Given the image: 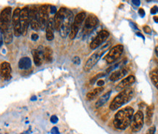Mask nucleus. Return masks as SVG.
Here are the masks:
<instances>
[{"instance_id":"obj_1","label":"nucleus","mask_w":158,"mask_h":134,"mask_svg":"<svg viewBox=\"0 0 158 134\" xmlns=\"http://www.w3.org/2000/svg\"><path fill=\"white\" fill-rule=\"evenodd\" d=\"M12 15V9L10 7L4 8L0 13V31L6 44H10L13 39Z\"/></svg>"},{"instance_id":"obj_2","label":"nucleus","mask_w":158,"mask_h":134,"mask_svg":"<svg viewBox=\"0 0 158 134\" xmlns=\"http://www.w3.org/2000/svg\"><path fill=\"white\" fill-rule=\"evenodd\" d=\"M133 115H134V110L130 106H127L119 110L114 116V127L116 129L125 130L130 125Z\"/></svg>"},{"instance_id":"obj_3","label":"nucleus","mask_w":158,"mask_h":134,"mask_svg":"<svg viewBox=\"0 0 158 134\" xmlns=\"http://www.w3.org/2000/svg\"><path fill=\"white\" fill-rule=\"evenodd\" d=\"M133 95H134V90L133 88L129 87L122 90L114 97V100L111 103L109 108L112 111L117 110L124 104L130 102L133 97Z\"/></svg>"},{"instance_id":"obj_4","label":"nucleus","mask_w":158,"mask_h":134,"mask_svg":"<svg viewBox=\"0 0 158 134\" xmlns=\"http://www.w3.org/2000/svg\"><path fill=\"white\" fill-rule=\"evenodd\" d=\"M109 46H110V43H107L106 45L101 47L100 49H98V51H96L95 53L90 56V57L88 59L87 61H86V62L85 63V65L84 67V70L86 72H89L90 70L93 68L94 66L98 63V61L100 60V58L102 57V56L107 51Z\"/></svg>"},{"instance_id":"obj_5","label":"nucleus","mask_w":158,"mask_h":134,"mask_svg":"<svg viewBox=\"0 0 158 134\" xmlns=\"http://www.w3.org/2000/svg\"><path fill=\"white\" fill-rule=\"evenodd\" d=\"M73 22V12L70 10L67 9L65 16L63 21H62L60 29L61 37L65 38L70 34Z\"/></svg>"},{"instance_id":"obj_6","label":"nucleus","mask_w":158,"mask_h":134,"mask_svg":"<svg viewBox=\"0 0 158 134\" xmlns=\"http://www.w3.org/2000/svg\"><path fill=\"white\" fill-rule=\"evenodd\" d=\"M123 51H124V46L122 45H116L111 48L108 53L104 57V60L108 64L114 63L120 58Z\"/></svg>"},{"instance_id":"obj_7","label":"nucleus","mask_w":158,"mask_h":134,"mask_svg":"<svg viewBox=\"0 0 158 134\" xmlns=\"http://www.w3.org/2000/svg\"><path fill=\"white\" fill-rule=\"evenodd\" d=\"M85 19H86V13L85 12H81L76 15L73 19L72 27H71L70 34H69V38L71 40H73L76 37L80 28H81V24L84 22V21H85Z\"/></svg>"},{"instance_id":"obj_8","label":"nucleus","mask_w":158,"mask_h":134,"mask_svg":"<svg viewBox=\"0 0 158 134\" xmlns=\"http://www.w3.org/2000/svg\"><path fill=\"white\" fill-rule=\"evenodd\" d=\"M144 123V116L141 111H138L133 115L130 123V128L133 133H138L143 128Z\"/></svg>"},{"instance_id":"obj_9","label":"nucleus","mask_w":158,"mask_h":134,"mask_svg":"<svg viewBox=\"0 0 158 134\" xmlns=\"http://www.w3.org/2000/svg\"><path fill=\"white\" fill-rule=\"evenodd\" d=\"M21 10L19 8H15L12 15V26H13V34L16 37L21 35V28L20 14Z\"/></svg>"},{"instance_id":"obj_10","label":"nucleus","mask_w":158,"mask_h":134,"mask_svg":"<svg viewBox=\"0 0 158 134\" xmlns=\"http://www.w3.org/2000/svg\"><path fill=\"white\" fill-rule=\"evenodd\" d=\"M21 28V34L26 35L29 24V8L28 7H24L21 10L20 14Z\"/></svg>"},{"instance_id":"obj_11","label":"nucleus","mask_w":158,"mask_h":134,"mask_svg":"<svg viewBox=\"0 0 158 134\" xmlns=\"http://www.w3.org/2000/svg\"><path fill=\"white\" fill-rule=\"evenodd\" d=\"M38 10H39V8H37L36 6H33L32 8H29V24L32 29L35 31L40 29Z\"/></svg>"},{"instance_id":"obj_12","label":"nucleus","mask_w":158,"mask_h":134,"mask_svg":"<svg viewBox=\"0 0 158 134\" xmlns=\"http://www.w3.org/2000/svg\"><path fill=\"white\" fill-rule=\"evenodd\" d=\"M110 34L108 32L107 30H101L100 32L97 34V36L93 39V41L90 43V48L91 49H96L98 48L100 45L102 44V43H104L108 38L109 37Z\"/></svg>"},{"instance_id":"obj_13","label":"nucleus","mask_w":158,"mask_h":134,"mask_svg":"<svg viewBox=\"0 0 158 134\" xmlns=\"http://www.w3.org/2000/svg\"><path fill=\"white\" fill-rule=\"evenodd\" d=\"M48 6L47 5H42L39 8L38 15H39V22L41 29H45L46 28L48 21Z\"/></svg>"},{"instance_id":"obj_14","label":"nucleus","mask_w":158,"mask_h":134,"mask_svg":"<svg viewBox=\"0 0 158 134\" xmlns=\"http://www.w3.org/2000/svg\"><path fill=\"white\" fill-rule=\"evenodd\" d=\"M99 23L98 18L93 14H90L85 19V24L84 27V32H89L93 30L97 27Z\"/></svg>"},{"instance_id":"obj_15","label":"nucleus","mask_w":158,"mask_h":134,"mask_svg":"<svg viewBox=\"0 0 158 134\" xmlns=\"http://www.w3.org/2000/svg\"><path fill=\"white\" fill-rule=\"evenodd\" d=\"M66 11H67V8H61L55 14L54 19H53V26H54V29L58 32H60L61 24H62V21L65 16Z\"/></svg>"},{"instance_id":"obj_16","label":"nucleus","mask_w":158,"mask_h":134,"mask_svg":"<svg viewBox=\"0 0 158 134\" xmlns=\"http://www.w3.org/2000/svg\"><path fill=\"white\" fill-rule=\"evenodd\" d=\"M135 81V77L133 75L127 76V77L124 78V79H122L120 82L119 83V84L116 87V91H122V90H125V89L129 88L133 83H134Z\"/></svg>"},{"instance_id":"obj_17","label":"nucleus","mask_w":158,"mask_h":134,"mask_svg":"<svg viewBox=\"0 0 158 134\" xmlns=\"http://www.w3.org/2000/svg\"><path fill=\"white\" fill-rule=\"evenodd\" d=\"M12 68L9 62H3L0 64V76L5 80L11 79Z\"/></svg>"},{"instance_id":"obj_18","label":"nucleus","mask_w":158,"mask_h":134,"mask_svg":"<svg viewBox=\"0 0 158 134\" xmlns=\"http://www.w3.org/2000/svg\"><path fill=\"white\" fill-rule=\"evenodd\" d=\"M127 74V70L125 67H121L118 70H116L112 73V74L110 76V80L112 81H118V80L124 78Z\"/></svg>"},{"instance_id":"obj_19","label":"nucleus","mask_w":158,"mask_h":134,"mask_svg":"<svg viewBox=\"0 0 158 134\" xmlns=\"http://www.w3.org/2000/svg\"><path fill=\"white\" fill-rule=\"evenodd\" d=\"M54 26H53V20L52 18H49L48 24L46 26V39L51 41L54 38V33H53Z\"/></svg>"},{"instance_id":"obj_20","label":"nucleus","mask_w":158,"mask_h":134,"mask_svg":"<svg viewBox=\"0 0 158 134\" xmlns=\"http://www.w3.org/2000/svg\"><path fill=\"white\" fill-rule=\"evenodd\" d=\"M154 104H151L150 106H147V110H146V118L145 122L147 125H152V117H153L154 114Z\"/></svg>"},{"instance_id":"obj_21","label":"nucleus","mask_w":158,"mask_h":134,"mask_svg":"<svg viewBox=\"0 0 158 134\" xmlns=\"http://www.w3.org/2000/svg\"><path fill=\"white\" fill-rule=\"evenodd\" d=\"M32 66V61L28 57H24L20 59L18 62V67L22 70H28Z\"/></svg>"},{"instance_id":"obj_22","label":"nucleus","mask_w":158,"mask_h":134,"mask_svg":"<svg viewBox=\"0 0 158 134\" xmlns=\"http://www.w3.org/2000/svg\"><path fill=\"white\" fill-rule=\"evenodd\" d=\"M111 95V91L110 90V91L107 92L106 93L104 94L103 95H102V96L98 99V101L96 102V103H95V106H96V108H100L102 106L109 100Z\"/></svg>"},{"instance_id":"obj_23","label":"nucleus","mask_w":158,"mask_h":134,"mask_svg":"<svg viewBox=\"0 0 158 134\" xmlns=\"http://www.w3.org/2000/svg\"><path fill=\"white\" fill-rule=\"evenodd\" d=\"M103 90H104L103 87H98L94 89L93 90L89 92V93L86 94V99H87L88 100H94V99L96 98V97H98V95L103 91Z\"/></svg>"},{"instance_id":"obj_24","label":"nucleus","mask_w":158,"mask_h":134,"mask_svg":"<svg viewBox=\"0 0 158 134\" xmlns=\"http://www.w3.org/2000/svg\"><path fill=\"white\" fill-rule=\"evenodd\" d=\"M43 60L47 63H51L53 61V50L51 47L47 46L44 48V54H43Z\"/></svg>"},{"instance_id":"obj_25","label":"nucleus","mask_w":158,"mask_h":134,"mask_svg":"<svg viewBox=\"0 0 158 134\" xmlns=\"http://www.w3.org/2000/svg\"><path fill=\"white\" fill-rule=\"evenodd\" d=\"M32 57H33V60H34V64H35L36 66H40L42 65L43 63V57H42L41 55L39 54V53H38L37 49H34L32 51Z\"/></svg>"},{"instance_id":"obj_26","label":"nucleus","mask_w":158,"mask_h":134,"mask_svg":"<svg viewBox=\"0 0 158 134\" xmlns=\"http://www.w3.org/2000/svg\"><path fill=\"white\" fill-rule=\"evenodd\" d=\"M149 77L154 86L158 90V69H154L149 73Z\"/></svg>"},{"instance_id":"obj_27","label":"nucleus","mask_w":158,"mask_h":134,"mask_svg":"<svg viewBox=\"0 0 158 134\" xmlns=\"http://www.w3.org/2000/svg\"><path fill=\"white\" fill-rule=\"evenodd\" d=\"M105 76V73H99V74L95 75L94 77H92L91 79H90L89 83H91V84H93V83H95V81H98V79H101L102 77H103V76Z\"/></svg>"},{"instance_id":"obj_28","label":"nucleus","mask_w":158,"mask_h":134,"mask_svg":"<svg viewBox=\"0 0 158 134\" xmlns=\"http://www.w3.org/2000/svg\"><path fill=\"white\" fill-rule=\"evenodd\" d=\"M155 132H156L155 126L152 125V126H151L150 128H149L148 130L147 131V133L144 134H155Z\"/></svg>"},{"instance_id":"obj_29","label":"nucleus","mask_w":158,"mask_h":134,"mask_svg":"<svg viewBox=\"0 0 158 134\" xmlns=\"http://www.w3.org/2000/svg\"><path fill=\"white\" fill-rule=\"evenodd\" d=\"M72 61L75 65H80V63H81V59L79 58V57H77V56L74 57L73 58Z\"/></svg>"},{"instance_id":"obj_30","label":"nucleus","mask_w":158,"mask_h":134,"mask_svg":"<svg viewBox=\"0 0 158 134\" xmlns=\"http://www.w3.org/2000/svg\"><path fill=\"white\" fill-rule=\"evenodd\" d=\"M143 29L144 32H145V33H147V34H152V29H151L149 26L145 25L143 27Z\"/></svg>"},{"instance_id":"obj_31","label":"nucleus","mask_w":158,"mask_h":134,"mask_svg":"<svg viewBox=\"0 0 158 134\" xmlns=\"http://www.w3.org/2000/svg\"><path fill=\"white\" fill-rule=\"evenodd\" d=\"M151 14H152V15H155V14H157L158 13V7L157 6H154L152 7V8H151Z\"/></svg>"},{"instance_id":"obj_32","label":"nucleus","mask_w":158,"mask_h":134,"mask_svg":"<svg viewBox=\"0 0 158 134\" xmlns=\"http://www.w3.org/2000/svg\"><path fill=\"white\" fill-rule=\"evenodd\" d=\"M58 120H59L58 117H57L56 115H53L51 116V122L52 123H53V124H56L57 122H58Z\"/></svg>"},{"instance_id":"obj_33","label":"nucleus","mask_w":158,"mask_h":134,"mask_svg":"<svg viewBox=\"0 0 158 134\" xmlns=\"http://www.w3.org/2000/svg\"><path fill=\"white\" fill-rule=\"evenodd\" d=\"M51 134H60V131L57 127H53L51 130Z\"/></svg>"},{"instance_id":"obj_34","label":"nucleus","mask_w":158,"mask_h":134,"mask_svg":"<svg viewBox=\"0 0 158 134\" xmlns=\"http://www.w3.org/2000/svg\"><path fill=\"white\" fill-rule=\"evenodd\" d=\"M138 14H139L141 18H143V17L145 16V11H144L143 8H140V9L138 10Z\"/></svg>"},{"instance_id":"obj_35","label":"nucleus","mask_w":158,"mask_h":134,"mask_svg":"<svg viewBox=\"0 0 158 134\" xmlns=\"http://www.w3.org/2000/svg\"><path fill=\"white\" fill-rule=\"evenodd\" d=\"M50 11H51V14H56L57 13V10L56 7L54 6H51L50 7Z\"/></svg>"},{"instance_id":"obj_36","label":"nucleus","mask_w":158,"mask_h":134,"mask_svg":"<svg viewBox=\"0 0 158 134\" xmlns=\"http://www.w3.org/2000/svg\"><path fill=\"white\" fill-rule=\"evenodd\" d=\"M38 38H39V36H38V34H36V33H33V34H32V36H31V38H32V41H34L38 40Z\"/></svg>"},{"instance_id":"obj_37","label":"nucleus","mask_w":158,"mask_h":134,"mask_svg":"<svg viewBox=\"0 0 158 134\" xmlns=\"http://www.w3.org/2000/svg\"><path fill=\"white\" fill-rule=\"evenodd\" d=\"M105 84V81H103V80L102 79H100L98 81V85L99 86V87H102V86H103V85Z\"/></svg>"},{"instance_id":"obj_38","label":"nucleus","mask_w":158,"mask_h":134,"mask_svg":"<svg viewBox=\"0 0 158 134\" xmlns=\"http://www.w3.org/2000/svg\"><path fill=\"white\" fill-rule=\"evenodd\" d=\"M132 2H133V4L136 5V6H139L140 5V1H139V0H133Z\"/></svg>"},{"instance_id":"obj_39","label":"nucleus","mask_w":158,"mask_h":134,"mask_svg":"<svg viewBox=\"0 0 158 134\" xmlns=\"http://www.w3.org/2000/svg\"><path fill=\"white\" fill-rule=\"evenodd\" d=\"M3 37H2V32L1 31H0V46H2V45L3 44Z\"/></svg>"},{"instance_id":"obj_40","label":"nucleus","mask_w":158,"mask_h":134,"mask_svg":"<svg viewBox=\"0 0 158 134\" xmlns=\"http://www.w3.org/2000/svg\"><path fill=\"white\" fill-rule=\"evenodd\" d=\"M136 35H138V36H140V38H143V39L144 40V37H143V34H140V33H139V32H137V33H136Z\"/></svg>"},{"instance_id":"obj_41","label":"nucleus","mask_w":158,"mask_h":134,"mask_svg":"<svg viewBox=\"0 0 158 134\" xmlns=\"http://www.w3.org/2000/svg\"><path fill=\"white\" fill-rule=\"evenodd\" d=\"M154 21L156 23H158V15L157 16H154Z\"/></svg>"},{"instance_id":"obj_42","label":"nucleus","mask_w":158,"mask_h":134,"mask_svg":"<svg viewBox=\"0 0 158 134\" xmlns=\"http://www.w3.org/2000/svg\"><path fill=\"white\" fill-rule=\"evenodd\" d=\"M37 100V97L36 96H32V98H31V100Z\"/></svg>"},{"instance_id":"obj_43","label":"nucleus","mask_w":158,"mask_h":134,"mask_svg":"<svg viewBox=\"0 0 158 134\" xmlns=\"http://www.w3.org/2000/svg\"><path fill=\"white\" fill-rule=\"evenodd\" d=\"M23 134H27V133H23Z\"/></svg>"}]
</instances>
